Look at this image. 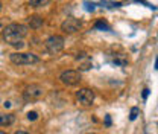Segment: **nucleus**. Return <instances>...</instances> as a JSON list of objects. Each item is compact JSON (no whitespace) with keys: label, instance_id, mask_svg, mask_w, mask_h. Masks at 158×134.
Segmentation results:
<instances>
[{"label":"nucleus","instance_id":"nucleus-1","mask_svg":"<svg viewBox=\"0 0 158 134\" xmlns=\"http://www.w3.org/2000/svg\"><path fill=\"white\" fill-rule=\"evenodd\" d=\"M26 35H27V28L24 24H20V23H12L3 29V40L17 49L24 47L23 38Z\"/></svg>","mask_w":158,"mask_h":134},{"label":"nucleus","instance_id":"nucleus-2","mask_svg":"<svg viewBox=\"0 0 158 134\" xmlns=\"http://www.w3.org/2000/svg\"><path fill=\"white\" fill-rule=\"evenodd\" d=\"M9 58L17 66H31V64L40 63V58L35 54H31V52H15V54H11Z\"/></svg>","mask_w":158,"mask_h":134},{"label":"nucleus","instance_id":"nucleus-3","mask_svg":"<svg viewBox=\"0 0 158 134\" xmlns=\"http://www.w3.org/2000/svg\"><path fill=\"white\" fill-rule=\"evenodd\" d=\"M46 49L49 54L56 55L64 49V37L61 35H52L46 40Z\"/></svg>","mask_w":158,"mask_h":134},{"label":"nucleus","instance_id":"nucleus-4","mask_svg":"<svg viewBox=\"0 0 158 134\" xmlns=\"http://www.w3.org/2000/svg\"><path fill=\"white\" fill-rule=\"evenodd\" d=\"M59 79L65 85H76L81 82V73L78 70H64L59 75Z\"/></svg>","mask_w":158,"mask_h":134},{"label":"nucleus","instance_id":"nucleus-5","mask_svg":"<svg viewBox=\"0 0 158 134\" xmlns=\"http://www.w3.org/2000/svg\"><path fill=\"white\" fill-rule=\"evenodd\" d=\"M81 28H82V21L78 19H73V17L64 20L62 24H61V29L64 32H67V34H75V32H78Z\"/></svg>","mask_w":158,"mask_h":134},{"label":"nucleus","instance_id":"nucleus-6","mask_svg":"<svg viewBox=\"0 0 158 134\" xmlns=\"http://www.w3.org/2000/svg\"><path fill=\"white\" fill-rule=\"evenodd\" d=\"M76 99L82 105H91L93 101H94V92L90 90V89H81L76 93Z\"/></svg>","mask_w":158,"mask_h":134},{"label":"nucleus","instance_id":"nucleus-7","mask_svg":"<svg viewBox=\"0 0 158 134\" xmlns=\"http://www.w3.org/2000/svg\"><path fill=\"white\" fill-rule=\"evenodd\" d=\"M44 93V90H43V87L38 85V84H31V85H27L26 89H24V99H38L40 96H43Z\"/></svg>","mask_w":158,"mask_h":134},{"label":"nucleus","instance_id":"nucleus-8","mask_svg":"<svg viewBox=\"0 0 158 134\" xmlns=\"http://www.w3.org/2000/svg\"><path fill=\"white\" fill-rule=\"evenodd\" d=\"M27 23H29V26H31L32 29H38V28L43 26L44 20L41 19L40 15H31V17L27 19Z\"/></svg>","mask_w":158,"mask_h":134},{"label":"nucleus","instance_id":"nucleus-9","mask_svg":"<svg viewBox=\"0 0 158 134\" xmlns=\"http://www.w3.org/2000/svg\"><path fill=\"white\" fill-rule=\"evenodd\" d=\"M15 120V116L14 115H0V127H6V125H11L12 122Z\"/></svg>","mask_w":158,"mask_h":134},{"label":"nucleus","instance_id":"nucleus-10","mask_svg":"<svg viewBox=\"0 0 158 134\" xmlns=\"http://www.w3.org/2000/svg\"><path fill=\"white\" fill-rule=\"evenodd\" d=\"M50 0H29V6L32 8H43L46 5H49Z\"/></svg>","mask_w":158,"mask_h":134},{"label":"nucleus","instance_id":"nucleus-11","mask_svg":"<svg viewBox=\"0 0 158 134\" xmlns=\"http://www.w3.org/2000/svg\"><path fill=\"white\" fill-rule=\"evenodd\" d=\"M94 28H96V29H102V31H110V26H108L105 21H102V20L94 24Z\"/></svg>","mask_w":158,"mask_h":134},{"label":"nucleus","instance_id":"nucleus-12","mask_svg":"<svg viewBox=\"0 0 158 134\" xmlns=\"http://www.w3.org/2000/svg\"><path fill=\"white\" fill-rule=\"evenodd\" d=\"M138 113H140V110H138L137 107L131 108V115H129V119H131V120H135V119H137V116H138Z\"/></svg>","mask_w":158,"mask_h":134},{"label":"nucleus","instance_id":"nucleus-13","mask_svg":"<svg viewBox=\"0 0 158 134\" xmlns=\"http://www.w3.org/2000/svg\"><path fill=\"white\" fill-rule=\"evenodd\" d=\"M27 119H29V120H37V119H38V113H37V111H29V113H27Z\"/></svg>","mask_w":158,"mask_h":134},{"label":"nucleus","instance_id":"nucleus-14","mask_svg":"<svg viewBox=\"0 0 158 134\" xmlns=\"http://www.w3.org/2000/svg\"><path fill=\"white\" fill-rule=\"evenodd\" d=\"M148 96H149V89H144L143 90V99H146Z\"/></svg>","mask_w":158,"mask_h":134},{"label":"nucleus","instance_id":"nucleus-15","mask_svg":"<svg viewBox=\"0 0 158 134\" xmlns=\"http://www.w3.org/2000/svg\"><path fill=\"white\" fill-rule=\"evenodd\" d=\"M105 123H106L108 127L111 125V117H110V116H105Z\"/></svg>","mask_w":158,"mask_h":134},{"label":"nucleus","instance_id":"nucleus-16","mask_svg":"<svg viewBox=\"0 0 158 134\" xmlns=\"http://www.w3.org/2000/svg\"><path fill=\"white\" fill-rule=\"evenodd\" d=\"M3 105H5V107H6V108H9V107H11V102H5V104H3Z\"/></svg>","mask_w":158,"mask_h":134},{"label":"nucleus","instance_id":"nucleus-17","mask_svg":"<svg viewBox=\"0 0 158 134\" xmlns=\"http://www.w3.org/2000/svg\"><path fill=\"white\" fill-rule=\"evenodd\" d=\"M14 134H29V133H26V131H17V133H14Z\"/></svg>","mask_w":158,"mask_h":134},{"label":"nucleus","instance_id":"nucleus-18","mask_svg":"<svg viewBox=\"0 0 158 134\" xmlns=\"http://www.w3.org/2000/svg\"><path fill=\"white\" fill-rule=\"evenodd\" d=\"M155 69L158 70V58H157V61H155Z\"/></svg>","mask_w":158,"mask_h":134},{"label":"nucleus","instance_id":"nucleus-19","mask_svg":"<svg viewBox=\"0 0 158 134\" xmlns=\"http://www.w3.org/2000/svg\"><path fill=\"white\" fill-rule=\"evenodd\" d=\"M0 134H6V133H5V131H0Z\"/></svg>","mask_w":158,"mask_h":134},{"label":"nucleus","instance_id":"nucleus-20","mask_svg":"<svg viewBox=\"0 0 158 134\" xmlns=\"http://www.w3.org/2000/svg\"><path fill=\"white\" fill-rule=\"evenodd\" d=\"M0 11H2V3H0Z\"/></svg>","mask_w":158,"mask_h":134},{"label":"nucleus","instance_id":"nucleus-21","mask_svg":"<svg viewBox=\"0 0 158 134\" xmlns=\"http://www.w3.org/2000/svg\"><path fill=\"white\" fill-rule=\"evenodd\" d=\"M88 134H94V133H88Z\"/></svg>","mask_w":158,"mask_h":134}]
</instances>
